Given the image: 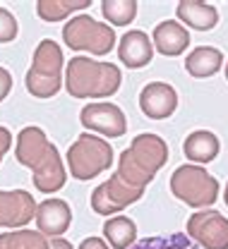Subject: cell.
<instances>
[{
	"mask_svg": "<svg viewBox=\"0 0 228 249\" xmlns=\"http://www.w3.org/2000/svg\"><path fill=\"white\" fill-rule=\"evenodd\" d=\"M120 70L113 62L72 58L65 70V87L72 98H103L120 89Z\"/></svg>",
	"mask_w": 228,
	"mask_h": 249,
	"instance_id": "6da1fadb",
	"label": "cell"
},
{
	"mask_svg": "<svg viewBox=\"0 0 228 249\" xmlns=\"http://www.w3.org/2000/svg\"><path fill=\"white\" fill-rule=\"evenodd\" d=\"M27 91L36 98H51L63 87V51L56 41L43 38L32 58V67L24 77Z\"/></svg>",
	"mask_w": 228,
	"mask_h": 249,
	"instance_id": "7a4b0ae2",
	"label": "cell"
},
{
	"mask_svg": "<svg viewBox=\"0 0 228 249\" xmlns=\"http://www.w3.org/2000/svg\"><path fill=\"white\" fill-rule=\"evenodd\" d=\"M113 163V149L96 134H79L67 149V165L75 180H92Z\"/></svg>",
	"mask_w": 228,
	"mask_h": 249,
	"instance_id": "3957f363",
	"label": "cell"
},
{
	"mask_svg": "<svg viewBox=\"0 0 228 249\" xmlns=\"http://www.w3.org/2000/svg\"><path fill=\"white\" fill-rule=\"evenodd\" d=\"M171 192L192 209H207L219 199V180L199 165H180L171 175Z\"/></svg>",
	"mask_w": 228,
	"mask_h": 249,
	"instance_id": "277c9868",
	"label": "cell"
},
{
	"mask_svg": "<svg viewBox=\"0 0 228 249\" xmlns=\"http://www.w3.org/2000/svg\"><path fill=\"white\" fill-rule=\"evenodd\" d=\"M63 38L72 51H87L92 55H108L115 46L113 27L92 19L89 15L72 17L63 29Z\"/></svg>",
	"mask_w": 228,
	"mask_h": 249,
	"instance_id": "5b68a950",
	"label": "cell"
},
{
	"mask_svg": "<svg viewBox=\"0 0 228 249\" xmlns=\"http://www.w3.org/2000/svg\"><path fill=\"white\" fill-rule=\"evenodd\" d=\"M144 194V189L128 185L118 173L111 175V180H106L103 185H98L92 194V209L101 216H118V211H123L125 206H130L134 201H139Z\"/></svg>",
	"mask_w": 228,
	"mask_h": 249,
	"instance_id": "8992f818",
	"label": "cell"
},
{
	"mask_svg": "<svg viewBox=\"0 0 228 249\" xmlns=\"http://www.w3.org/2000/svg\"><path fill=\"white\" fill-rule=\"evenodd\" d=\"M188 237L202 249H228V218L219 211H197L188 218Z\"/></svg>",
	"mask_w": 228,
	"mask_h": 249,
	"instance_id": "52a82bcc",
	"label": "cell"
},
{
	"mask_svg": "<svg viewBox=\"0 0 228 249\" xmlns=\"http://www.w3.org/2000/svg\"><path fill=\"white\" fill-rule=\"evenodd\" d=\"M79 123L84 124L87 129L103 134L108 139H115V137H123L128 132V120H125V113L115 106V103H106V101H98V103H89L82 108L79 113Z\"/></svg>",
	"mask_w": 228,
	"mask_h": 249,
	"instance_id": "ba28073f",
	"label": "cell"
},
{
	"mask_svg": "<svg viewBox=\"0 0 228 249\" xmlns=\"http://www.w3.org/2000/svg\"><path fill=\"white\" fill-rule=\"evenodd\" d=\"M56 144L48 142L46 132L41 127H24L19 134H17V149H15V158L17 163H22L24 168H29L32 173H36L51 156L56 154Z\"/></svg>",
	"mask_w": 228,
	"mask_h": 249,
	"instance_id": "9c48e42d",
	"label": "cell"
},
{
	"mask_svg": "<svg viewBox=\"0 0 228 249\" xmlns=\"http://www.w3.org/2000/svg\"><path fill=\"white\" fill-rule=\"evenodd\" d=\"M38 204L24 189H0V228H24L32 218H36Z\"/></svg>",
	"mask_w": 228,
	"mask_h": 249,
	"instance_id": "30bf717a",
	"label": "cell"
},
{
	"mask_svg": "<svg viewBox=\"0 0 228 249\" xmlns=\"http://www.w3.org/2000/svg\"><path fill=\"white\" fill-rule=\"evenodd\" d=\"M139 108L152 120L171 118L178 108V91L166 82H152L139 93Z\"/></svg>",
	"mask_w": 228,
	"mask_h": 249,
	"instance_id": "8fae6325",
	"label": "cell"
},
{
	"mask_svg": "<svg viewBox=\"0 0 228 249\" xmlns=\"http://www.w3.org/2000/svg\"><path fill=\"white\" fill-rule=\"evenodd\" d=\"M130 154L132 158L149 173H159L166 160H168V146L159 134H152V132H144V134H137L130 144Z\"/></svg>",
	"mask_w": 228,
	"mask_h": 249,
	"instance_id": "7c38bea8",
	"label": "cell"
},
{
	"mask_svg": "<svg viewBox=\"0 0 228 249\" xmlns=\"http://www.w3.org/2000/svg\"><path fill=\"white\" fill-rule=\"evenodd\" d=\"M72 223V211L63 199H46L36 209V228L46 237H60Z\"/></svg>",
	"mask_w": 228,
	"mask_h": 249,
	"instance_id": "4fadbf2b",
	"label": "cell"
},
{
	"mask_svg": "<svg viewBox=\"0 0 228 249\" xmlns=\"http://www.w3.org/2000/svg\"><path fill=\"white\" fill-rule=\"evenodd\" d=\"M118 55H120L123 65H128L132 70H139V67H144L154 60V43L149 41V36L144 31L132 29L120 38Z\"/></svg>",
	"mask_w": 228,
	"mask_h": 249,
	"instance_id": "5bb4252c",
	"label": "cell"
},
{
	"mask_svg": "<svg viewBox=\"0 0 228 249\" xmlns=\"http://www.w3.org/2000/svg\"><path fill=\"white\" fill-rule=\"evenodd\" d=\"M152 43L156 46V51L161 55L173 58V55H180L188 48L190 31L185 29L180 22H175V19H166L161 24H156V29L152 34Z\"/></svg>",
	"mask_w": 228,
	"mask_h": 249,
	"instance_id": "9a60e30c",
	"label": "cell"
},
{
	"mask_svg": "<svg viewBox=\"0 0 228 249\" xmlns=\"http://www.w3.org/2000/svg\"><path fill=\"white\" fill-rule=\"evenodd\" d=\"M178 19L197 31H209L219 24V12L214 5H207V2H197V0H183L175 10Z\"/></svg>",
	"mask_w": 228,
	"mask_h": 249,
	"instance_id": "2e32d148",
	"label": "cell"
},
{
	"mask_svg": "<svg viewBox=\"0 0 228 249\" xmlns=\"http://www.w3.org/2000/svg\"><path fill=\"white\" fill-rule=\"evenodd\" d=\"M183 151L195 163H211L221 151V142H219V137L214 132L197 129L192 134H188V139L183 144Z\"/></svg>",
	"mask_w": 228,
	"mask_h": 249,
	"instance_id": "e0dca14e",
	"label": "cell"
},
{
	"mask_svg": "<svg viewBox=\"0 0 228 249\" xmlns=\"http://www.w3.org/2000/svg\"><path fill=\"white\" fill-rule=\"evenodd\" d=\"M224 65V55L219 48H211V46H199L195 48L188 58H185V70L197 77V79H207V77H214Z\"/></svg>",
	"mask_w": 228,
	"mask_h": 249,
	"instance_id": "ac0fdd59",
	"label": "cell"
},
{
	"mask_svg": "<svg viewBox=\"0 0 228 249\" xmlns=\"http://www.w3.org/2000/svg\"><path fill=\"white\" fill-rule=\"evenodd\" d=\"M32 180H34V187H36L38 192H43V194L58 192L67 180V173H65V165H63L60 154L56 151L36 173H32Z\"/></svg>",
	"mask_w": 228,
	"mask_h": 249,
	"instance_id": "d6986e66",
	"label": "cell"
},
{
	"mask_svg": "<svg viewBox=\"0 0 228 249\" xmlns=\"http://www.w3.org/2000/svg\"><path fill=\"white\" fill-rule=\"evenodd\" d=\"M103 235L113 249H130L137 240V225L128 216H113L103 223Z\"/></svg>",
	"mask_w": 228,
	"mask_h": 249,
	"instance_id": "ffe728a7",
	"label": "cell"
},
{
	"mask_svg": "<svg viewBox=\"0 0 228 249\" xmlns=\"http://www.w3.org/2000/svg\"><path fill=\"white\" fill-rule=\"evenodd\" d=\"M92 7V0H38L36 2V12L43 22H60V19H67L70 15L79 12V10H87Z\"/></svg>",
	"mask_w": 228,
	"mask_h": 249,
	"instance_id": "44dd1931",
	"label": "cell"
},
{
	"mask_svg": "<svg viewBox=\"0 0 228 249\" xmlns=\"http://www.w3.org/2000/svg\"><path fill=\"white\" fill-rule=\"evenodd\" d=\"M0 249H51V242L38 230H12L0 235Z\"/></svg>",
	"mask_w": 228,
	"mask_h": 249,
	"instance_id": "7402d4cb",
	"label": "cell"
},
{
	"mask_svg": "<svg viewBox=\"0 0 228 249\" xmlns=\"http://www.w3.org/2000/svg\"><path fill=\"white\" fill-rule=\"evenodd\" d=\"M118 175L128 182V185L137 187V189H144V187L149 185L156 175L154 173H149V170H144L134 158H132L130 149H125L123 154H120V160H118Z\"/></svg>",
	"mask_w": 228,
	"mask_h": 249,
	"instance_id": "603a6c76",
	"label": "cell"
},
{
	"mask_svg": "<svg viewBox=\"0 0 228 249\" xmlns=\"http://www.w3.org/2000/svg\"><path fill=\"white\" fill-rule=\"evenodd\" d=\"M101 12L113 27H125L130 24L137 15V0H103Z\"/></svg>",
	"mask_w": 228,
	"mask_h": 249,
	"instance_id": "cb8c5ba5",
	"label": "cell"
},
{
	"mask_svg": "<svg viewBox=\"0 0 228 249\" xmlns=\"http://www.w3.org/2000/svg\"><path fill=\"white\" fill-rule=\"evenodd\" d=\"M130 249H202V247L195 245L188 235H183V232H173V235H159V237L139 240V242L132 245Z\"/></svg>",
	"mask_w": 228,
	"mask_h": 249,
	"instance_id": "d4e9b609",
	"label": "cell"
},
{
	"mask_svg": "<svg viewBox=\"0 0 228 249\" xmlns=\"http://www.w3.org/2000/svg\"><path fill=\"white\" fill-rule=\"evenodd\" d=\"M17 38V19L10 10L0 7V43H10Z\"/></svg>",
	"mask_w": 228,
	"mask_h": 249,
	"instance_id": "484cf974",
	"label": "cell"
},
{
	"mask_svg": "<svg viewBox=\"0 0 228 249\" xmlns=\"http://www.w3.org/2000/svg\"><path fill=\"white\" fill-rule=\"evenodd\" d=\"M10 146H12V134L7 127H0V163H2L5 154L10 151Z\"/></svg>",
	"mask_w": 228,
	"mask_h": 249,
	"instance_id": "4316f807",
	"label": "cell"
},
{
	"mask_svg": "<svg viewBox=\"0 0 228 249\" xmlns=\"http://www.w3.org/2000/svg\"><path fill=\"white\" fill-rule=\"evenodd\" d=\"M12 89V77L5 67H0V101H5V96Z\"/></svg>",
	"mask_w": 228,
	"mask_h": 249,
	"instance_id": "83f0119b",
	"label": "cell"
},
{
	"mask_svg": "<svg viewBox=\"0 0 228 249\" xmlns=\"http://www.w3.org/2000/svg\"><path fill=\"white\" fill-rule=\"evenodd\" d=\"M79 249H108V245H106L101 237H87V240L79 245Z\"/></svg>",
	"mask_w": 228,
	"mask_h": 249,
	"instance_id": "f1b7e54d",
	"label": "cell"
},
{
	"mask_svg": "<svg viewBox=\"0 0 228 249\" xmlns=\"http://www.w3.org/2000/svg\"><path fill=\"white\" fill-rule=\"evenodd\" d=\"M51 249H72V245L67 240H63V237H58V240L51 242Z\"/></svg>",
	"mask_w": 228,
	"mask_h": 249,
	"instance_id": "f546056e",
	"label": "cell"
},
{
	"mask_svg": "<svg viewBox=\"0 0 228 249\" xmlns=\"http://www.w3.org/2000/svg\"><path fill=\"white\" fill-rule=\"evenodd\" d=\"M224 199H226V206H228V185H226V192H224Z\"/></svg>",
	"mask_w": 228,
	"mask_h": 249,
	"instance_id": "4dcf8cb0",
	"label": "cell"
},
{
	"mask_svg": "<svg viewBox=\"0 0 228 249\" xmlns=\"http://www.w3.org/2000/svg\"><path fill=\"white\" fill-rule=\"evenodd\" d=\"M226 79H228V60H226Z\"/></svg>",
	"mask_w": 228,
	"mask_h": 249,
	"instance_id": "1f68e13d",
	"label": "cell"
}]
</instances>
